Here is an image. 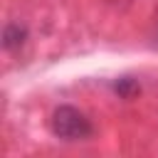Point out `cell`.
I'll list each match as a JSON object with an SVG mask.
<instances>
[{
	"label": "cell",
	"mask_w": 158,
	"mask_h": 158,
	"mask_svg": "<svg viewBox=\"0 0 158 158\" xmlns=\"http://www.w3.org/2000/svg\"><path fill=\"white\" fill-rule=\"evenodd\" d=\"M27 35H30L27 25H22V22H7L2 27V47L7 52H15V49H20L27 42Z\"/></svg>",
	"instance_id": "2"
},
{
	"label": "cell",
	"mask_w": 158,
	"mask_h": 158,
	"mask_svg": "<svg viewBox=\"0 0 158 158\" xmlns=\"http://www.w3.org/2000/svg\"><path fill=\"white\" fill-rule=\"evenodd\" d=\"M111 89H114L118 96L131 99L133 94H138V81H136L133 77H121V79H116V81L111 84Z\"/></svg>",
	"instance_id": "3"
},
{
	"label": "cell",
	"mask_w": 158,
	"mask_h": 158,
	"mask_svg": "<svg viewBox=\"0 0 158 158\" xmlns=\"http://www.w3.org/2000/svg\"><path fill=\"white\" fill-rule=\"evenodd\" d=\"M49 128L62 141H84L94 133V126L86 118V114L79 111L77 106H69V104H62L52 111Z\"/></svg>",
	"instance_id": "1"
}]
</instances>
